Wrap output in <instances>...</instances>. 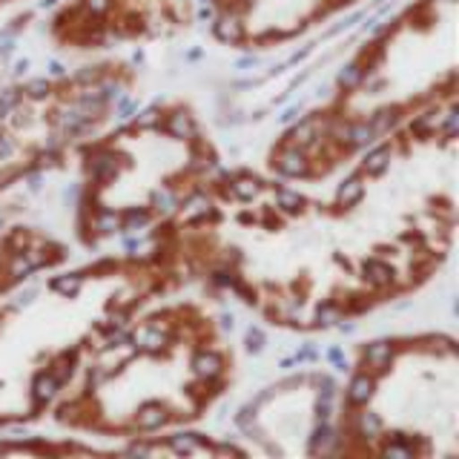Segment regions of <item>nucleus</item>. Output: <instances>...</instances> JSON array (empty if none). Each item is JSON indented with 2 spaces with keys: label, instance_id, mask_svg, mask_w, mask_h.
<instances>
[{
  "label": "nucleus",
  "instance_id": "f257e3e1",
  "mask_svg": "<svg viewBox=\"0 0 459 459\" xmlns=\"http://www.w3.org/2000/svg\"><path fill=\"white\" fill-rule=\"evenodd\" d=\"M276 169L281 172V176L287 178H299V176H307L310 172V161H307V155L301 147H287L276 155Z\"/></svg>",
  "mask_w": 459,
  "mask_h": 459
},
{
  "label": "nucleus",
  "instance_id": "f03ea898",
  "mask_svg": "<svg viewBox=\"0 0 459 459\" xmlns=\"http://www.w3.org/2000/svg\"><path fill=\"white\" fill-rule=\"evenodd\" d=\"M193 370H195L198 379L212 382V379H219L221 373H224V359L215 353V351H201L193 359Z\"/></svg>",
  "mask_w": 459,
  "mask_h": 459
},
{
  "label": "nucleus",
  "instance_id": "7ed1b4c3",
  "mask_svg": "<svg viewBox=\"0 0 459 459\" xmlns=\"http://www.w3.org/2000/svg\"><path fill=\"white\" fill-rule=\"evenodd\" d=\"M167 135L169 138H178V141H190L195 135V121H193V115L186 112V109H176V112H169L167 115Z\"/></svg>",
  "mask_w": 459,
  "mask_h": 459
},
{
  "label": "nucleus",
  "instance_id": "20e7f679",
  "mask_svg": "<svg viewBox=\"0 0 459 459\" xmlns=\"http://www.w3.org/2000/svg\"><path fill=\"white\" fill-rule=\"evenodd\" d=\"M394 353L396 351H394L391 342H373V344H368V348H365V365L373 368L377 373H382V370L391 368Z\"/></svg>",
  "mask_w": 459,
  "mask_h": 459
},
{
  "label": "nucleus",
  "instance_id": "39448f33",
  "mask_svg": "<svg viewBox=\"0 0 459 459\" xmlns=\"http://www.w3.org/2000/svg\"><path fill=\"white\" fill-rule=\"evenodd\" d=\"M167 420H169V413H167V408L161 405V402H147V405L138 408L135 425L141 430H155V428L167 425Z\"/></svg>",
  "mask_w": 459,
  "mask_h": 459
},
{
  "label": "nucleus",
  "instance_id": "423d86ee",
  "mask_svg": "<svg viewBox=\"0 0 459 459\" xmlns=\"http://www.w3.org/2000/svg\"><path fill=\"white\" fill-rule=\"evenodd\" d=\"M373 391H377V379L368 377V373H359V377H353L348 385L351 405H368V402L373 399Z\"/></svg>",
  "mask_w": 459,
  "mask_h": 459
},
{
  "label": "nucleus",
  "instance_id": "0eeeda50",
  "mask_svg": "<svg viewBox=\"0 0 459 459\" xmlns=\"http://www.w3.org/2000/svg\"><path fill=\"white\" fill-rule=\"evenodd\" d=\"M61 391V382H57L52 373H38L35 382H32V399H35V405H47V402L55 399V394Z\"/></svg>",
  "mask_w": 459,
  "mask_h": 459
},
{
  "label": "nucleus",
  "instance_id": "6e6552de",
  "mask_svg": "<svg viewBox=\"0 0 459 459\" xmlns=\"http://www.w3.org/2000/svg\"><path fill=\"white\" fill-rule=\"evenodd\" d=\"M215 38L221 43H241L244 40V23L236 14H224V18L215 21Z\"/></svg>",
  "mask_w": 459,
  "mask_h": 459
},
{
  "label": "nucleus",
  "instance_id": "1a4fd4ad",
  "mask_svg": "<svg viewBox=\"0 0 459 459\" xmlns=\"http://www.w3.org/2000/svg\"><path fill=\"white\" fill-rule=\"evenodd\" d=\"M362 195H365V181L359 178V176H351V178H344L339 184L336 201H339L342 207H353V204H359V201H362Z\"/></svg>",
  "mask_w": 459,
  "mask_h": 459
},
{
  "label": "nucleus",
  "instance_id": "9d476101",
  "mask_svg": "<svg viewBox=\"0 0 459 459\" xmlns=\"http://www.w3.org/2000/svg\"><path fill=\"white\" fill-rule=\"evenodd\" d=\"M118 169H121L118 155H112V152H98V155L90 158V172H92V178H112Z\"/></svg>",
  "mask_w": 459,
  "mask_h": 459
},
{
  "label": "nucleus",
  "instance_id": "9b49d317",
  "mask_svg": "<svg viewBox=\"0 0 459 459\" xmlns=\"http://www.w3.org/2000/svg\"><path fill=\"white\" fill-rule=\"evenodd\" d=\"M377 129L373 124L362 121V124H348V133H344V143H351V147H368V143L377 141Z\"/></svg>",
  "mask_w": 459,
  "mask_h": 459
},
{
  "label": "nucleus",
  "instance_id": "f8f14e48",
  "mask_svg": "<svg viewBox=\"0 0 459 459\" xmlns=\"http://www.w3.org/2000/svg\"><path fill=\"white\" fill-rule=\"evenodd\" d=\"M362 273H365V279L370 284H377V287H387L394 281V267L391 264H385V262H377V258H370V262L362 264Z\"/></svg>",
  "mask_w": 459,
  "mask_h": 459
},
{
  "label": "nucleus",
  "instance_id": "ddd939ff",
  "mask_svg": "<svg viewBox=\"0 0 459 459\" xmlns=\"http://www.w3.org/2000/svg\"><path fill=\"white\" fill-rule=\"evenodd\" d=\"M387 164H391V147H377L365 155L362 169L368 172V176H379V172L387 169Z\"/></svg>",
  "mask_w": 459,
  "mask_h": 459
},
{
  "label": "nucleus",
  "instance_id": "4468645a",
  "mask_svg": "<svg viewBox=\"0 0 459 459\" xmlns=\"http://www.w3.org/2000/svg\"><path fill=\"white\" fill-rule=\"evenodd\" d=\"M382 434V420L377 413H359V420H356V437H362V439H373V437H379Z\"/></svg>",
  "mask_w": 459,
  "mask_h": 459
},
{
  "label": "nucleus",
  "instance_id": "2eb2a0df",
  "mask_svg": "<svg viewBox=\"0 0 459 459\" xmlns=\"http://www.w3.org/2000/svg\"><path fill=\"white\" fill-rule=\"evenodd\" d=\"M333 442H336V434H333V428L330 425H319L313 430V439H310V451L313 454H327L330 448H333Z\"/></svg>",
  "mask_w": 459,
  "mask_h": 459
},
{
  "label": "nucleus",
  "instance_id": "dca6fc26",
  "mask_svg": "<svg viewBox=\"0 0 459 459\" xmlns=\"http://www.w3.org/2000/svg\"><path fill=\"white\" fill-rule=\"evenodd\" d=\"M167 333H161V327H147L141 333L138 339V348L141 351H150V353H158V351H164V344H167Z\"/></svg>",
  "mask_w": 459,
  "mask_h": 459
},
{
  "label": "nucleus",
  "instance_id": "f3484780",
  "mask_svg": "<svg viewBox=\"0 0 459 459\" xmlns=\"http://www.w3.org/2000/svg\"><path fill=\"white\" fill-rule=\"evenodd\" d=\"M365 81V66L362 64H348L339 72V86L342 90H356Z\"/></svg>",
  "mask_w": 459,
  "mask_h": 459
},
{
  "label": "nucleus",
  "instance_id": "a211bd4d",
  "mask_svg": "<svg viewBox=\"0 0 459 459\" xmlns=\"http://www.w3.org/2000/svg\"><path fill=\"white\" fill-rule=\"evenodd\" d=\"M316 133H319V124L316 121H301L293 133H290V141L296 143V147H307V143H313L316 141Z\"/></svg>",
  "mask_w": 459,
  "mask_h": 459
},
{
  "label": "nucleus",
  "instance_id": "6ab92c4d",
  "mask_svg": "<svg viewBox=\"0 0 459 459\" xmlns=\"http://www.w3.org/2000/svg\"><path fill=\"white\" fill-rule=\"evenodd\" d=\"M201 437L198 434H178V437H169V448L176 454H195L201 448Z\"/></svg>",
  "mask_w": 459,
  "mask_h": 459
},
{
  "label": "nucleus",
  "instance_id": "aec40b11",
  "mask_svg": "<svg viewBox=\"0 0 459 459\" xmlns=\"http://www.w3.org/2000/svg\"><path fill=\"white\" fill-rule=\"evenodd\" d=\"M437 129H439V112H434V109L422 112L420 118L413 121V133L416 135H430V133H437Z\"/></svg>",
  "mask_w": 459,
  "mask_h": 459
},
{
  "label": "nucleus",
  "instance_id": "412c9836",
  "mask_svg": "<svg viewBox=\"0 0 459 459\" xmlns=\"http://www.w3.org/2000/svg\"><path fill=\"white\" fill-rule=\"evenodd\" d=\"M95 230L98 233H115V230H121V215L112 212V210H98Z\"/></svg>",
  "mask_w": 459,
  "mask_h": 459
},
{
  "label": "nucleus",
  "instance_id": "4be33fe9",
  "mask_svg": "<svg viewBox=\"0 0 459 459\" xmlns=\"http://www.w3.org/2000/svg\"><path fill=\"white\" fill-rule=\"evenodd\" d=\"M382 454L391 456V459H413V448H411V445H405V434H396V439L387 442L382 448Z\"/></svg>",
  "mask_w": 459,
  "mask_h": 459
},
{
  "label": "nucleus",
  "instance_id": "5701e85b",
  "mask_svg": "<svg viewBox=\"0 0 459 459\" xmlns=\"http://www.w3.org/2000/svg\"><path fill=\"white\" fill-rule=\"evenodd\" d=\"M258 190H262V184H258L255 178H250V176H241V178L233 181V193L238 198H244V201H250L253 195H258Z\"/></svg>",
  "mask_w": 459,
  "mask_h": 459
},
{
  "label": "nucleus",
  "instance_id": "b1692460",
  "mask_svg": "<svg viewBox=\"0 0 459 459\" xmlns=\"http://www.w3.org/2000/svg\"><path fill=\"white\" fill-rule=\"evenodd\" d=\"M276 204L284 212H299L301 207H305V198H301L299 193H293V190H279L276 193Z\"/></svg>",
  "mask_w": 459,
  "mask_h": 459
},
{
  "label": "nucleus",
  "instance_id": "393cba45",
  "mask_svg": "<svg viewBox=\"0 0 459 459\" xmlns=\"http://www.w3.org/2000/svg\"><path fill=\"white\" fill-rule=\"evenodd\" d=\"M150 221V212L147 210H129L124 219H121V230H126V233H135V230L147 227Z\"/></svg>",
  "mask_w": 459,
  "mask_h": 459
},
{
  "label": "nucleus",
  "instance_id": "a878e982",
  "mask_svg": "<svg viewBox=\"0 0 459 459\" xmlns=\"http://www.w3.org/2000/svg\"><path fill=\"white\" fill-rule=\"evenodd\" d=\"M81 284H83L81 276H61V279H55V281H52V290H55V293H61V296H78Z\"/></svg>",
  "mask_w": 459,
  "mask_h": 459
},
{
  "label": "nucleus",
  "instance_id": "bb28decb",
  "mask_svg": "<svg viewBox=\"0 0 459 459\" xmlns=\"http://www.w3.org/2000/svg\"><path fill=\"white\" fill-rule=\"evenodd\" d=\"M152 207H155V212L169 215V212H176L178 201H176V195H172L169 190H158V193L152 195Z\"/></svg>",
  "mask_w": 459,
  "mask_h": 459
},
{
  "label": "nucleus",
  "instance_id": "cd10ccee",
  "mask_svg": "<svg viewBox=\"0 0 459 459\" xmlns=\"http://www.w3.org/2000/svg\"><path fill=\"white\" fill-rule=\"evenodd\" d=\"M186 215L195 221V219H207V215H212V207H210V201L204 195H195L190 198V204H186Z\"/></svg>",
  "mask_w": 459,
  "mask_h": 459
},
{
  "label": "nucleus",
  "instance_id": "c85d7f7f",
  "mask_svg": "<svg viewBox=\"0 0 459 459\" xmlns=\"http://www.w3.org/2000/svg\"><path fill=\"white\" fill-rule=\"evenodd\" d=\"M29 98H47L49 95V81L47 78H38V81H32V83H26V90H23Z\"/></svg>",
  "mask_w": 459,
  "mask_h": 459
},
{
  "label": "nucleus",
  "instance_id": "c756f323",
  "mask_svg": "<svg viewBox=\"0 0 459 459\" xmlns=\"http://www.w3.org/2000/svg\"><path fill=\"white\" fill-rule=\"evenodd\" d=\"M264 348V333H262V327H250L247 330V351L250 353H258Z\"/></svg>",
  "mask_w": 459,
  "mask_h": 459
},
{
  "label": "nucleus",
  "instance_id": "7c9ffc66",
  "mask_svg": "<svg viewBox=\"0 0 459 459\" xmlns=\"http://www.w3.org/2000/svg\"><path fill=\"white\" fill-rule=\"evenodd\" d=\"M316 319H319V325H333V322H339V307L336 305H322L319 313H316Z\"/></svg>",
  "mask_w": 459,
  "mask_h": 459
},
{
  "label": "nucleus",
  "instance_id": "2f4dec72",
  "mask_svg": "<svg viewBox=\"0 0 459 459\" xmlns=\"http://www.w3.org/2000/svg\"><path fill=\"white\" fill-rule=\"evenodd\" d=\"M52 377L57 379V382H66V377H72V359H61V362H55V368L49 370Z\"/></svg>",
  "mask_w": 459,
  "mask_h": 459
},
{
  "label": "nucleus",
  "instance_id": "473e14b6",
  "mask_svg": "<svg viewBox=\"0 0 459 459\" xmlns=\"http://www.w3.org/2000/svg\"><path fill=\"white\" fill-rule=\"evenodd\" d=\"M18 104V90H4L0 92V118H4V115Z\"/></svg>",
  "mask_w": 459,
  "mask_h": 459
},
{
  "label": "nucleus",
  "instance_id": "72a5a7b5",
  "mask_svg": "<svg viewBox=\"0 0 459 459\" xmlns=\"http://www.w3.org/2000/svg\"><path fill=\"white\" fill-rule=\"evenodd\" d=\"M394 121H396V112L394 109H382L379 118L373 121V129H377V133H385L387 126H394Z\"/></svg>",
  "mask_w": 459,
  "mask_h": 459
},
{
  "label": "nucleus",
  "instance_id": "f704fd0d",
  "mask_svg": "<svg viewBox=\"0 0 459 459\" xmlns=\"http://www.w3.org/2000/svg\"><path fill=\"white\" fill-rule=\"evenodd\" d=\"M456 129H459V112H456V109H451L448 115H445L442 133H445V135H456Z\"/></svg>",
  "mask_w": 459,
  "mask_h": 459
},
{
  "label": "nucleus",
  "instance_id": "c9c22d12",
  "mask_svg": "<svg viewBox=\"0 0 459 459\" xmlns=\"http://www.w3.org/2000/svg\"><path fill=\"white\" fill-rule=\"evenodd\" d=\"M112 6V0H83V9L90 14H104Z\"/></svg>",
  "mask_w": 459,
  "mask_h": 459
},
{
  "label": "nucleus",
  "instance_id": "e433bc0d",
  "mask_svg": "<svg viewBox=\"0 0 459 459\" xmlns=\"http://www.w3.org/2000/svg\"><path fill=\"white\" fill-rule=\"evenodd\" d=\"M327 359L336 365V370H348V356H344L339 348H330V351H327Z\"/></svg>",
  "mask_w": 459,
  "mask_h": 459
},
{
  "label": "nucleus",
  "instance_id": "4c0bfd02",
  "mask_svg": "<svg viewBox=\"0 0 459 459\" xmlns=\"http://www.w3.org/2000/svg\"><path fill=\"white\" fill-rule=\"evenodd\" d=\"M138 109L135 100H121V107H118V118L126 121V118H133V112Z\"/></svg>",
  "mask_w": 459,
  "mask_h": 459
},
{
  "label": "nucleus",
  "instance_id": "58836bf2",
  "mask_svg": "<svg viewBox=\"0 0 459 459\" xmlns=\"http://www.w3.org/2000/svg\"><path fill=\"white\" fill-rule=\"evenodd\" d=\"M158 121V109H147L138 115V126H152Z\"/></svg>",
  "mask_w": 459,
  "mask_h": 459
},
{
  "label": "nucleus",
  "instance_id": "ea45409f",
  "mask_svg": "<svg viewBox=\"0 0 459 459\" xmlns=\"http://www.w3.org/2000/svg\"><path fill=\"white\" fill-rule=\"evenodd\" d=\"M316 413H319V420L325 422L327 416H330V396H322L319 399V405H316Z\"/></svg>",
  "mask_w": 459,
  "mask_h": 459
},
{
  "label": "nucleus",
  "instance_id": "a19ab883",
  "mask_svg": "<svg viewBox=\"0 0 459 459\" xmlns=\"http://www.w3.org/2000/svg\"><path fill=\"white\" fill-rule=\"evenodd\" d=\"M301 115V107L296 104V107H290V109H284V115H281V124H290V121H296Z\"/></svg>",
  "mask_w": 459,
  "mask_h": 459
},
{
  "label": "nucleus",
  "instance_id": "79ce46f5",
  "mask_svg": "<svg viewBox=\"0 0 459 459\" xmlns=\"http://www.w3.org/2000/svg\"><path fill=\"white\" fill-rule=\"evenodd\" d=\"M319 387H322V396H333V379H330V377H322L319 379Z\"/></svg>",
  "mask_w": 459,
  "mask_h": 459
},
{
  "label": "nucleus",
  "instance_id": "37998d69",
  "mask_svg": "<svg viewBox=\"0 0 459 459\" xmlns=\"http://www.w3.org/2000/svg\"><path fill=\"white\" fill-rule=\"evenodd\" d=\"M129 454H133V456H147L150 454V445H133V448H129Z\"/></svg>",
  "mask_w": 459,
  "mask_h": 459
},
{
  "label": "nucleus",
  "instance_id": "c03bdc74",
  "mask_svg": "<svg viewBox=\"0 0 459 459\" xmlns=\"http://www.w3.org/2000/svg\"><path fill=\"white\" fill-rule=\"evenodd\" d=\"M12 150H14V147H12V141H9V138H0V158H6Z\"/></svg>",
  "mask_w": 459,
  "mask_h": 459
},
{
  "label": "nucleus",
  "instance_id": "a18cd8bd",
  "mask_svg": "<svg viewBox=\"0 0 459 459\" xmlns=\"http://www.w3.org/2000/svg\"><path fill=\"white\" fill-rule=\"evenodd\" d=\"M215 454H233V456H241V451L233 448V445H219V448H215Z\"/></svg>",
  "mask_w": 459,
  "mask_h": 459
},
{
  "label": "nucleus",
  "instance_id": "49530a36",
  "mask_svg": "<svg viewBox=\"0 0 459 459\" xmlns=\"http://www.w3.org/2000/svg\"><path fill=\"white\" fill-rule=\"evenodd\" d=\"M12 247H26V236L23 233H14L12 236Z\"/></svg>",
  "mask_w": 459,
  "mask_h": 459
},
{
  "label": "nucleus",
  "instance_id": "de8ad7c7",
  "mask_svg": "<svg viewBox=\"0 0 459 459\" xmlns=\"http://www.w3.org/2000/svg\"><path fill=\"white\" fill-rule=\"evenodd\" d=\"M26 69H29V61H26V57H23V61H18V64H14V75H23Z\"/></svg>",
  "mask_w": 459,
  "mask_h": 459
},
{
  "label": "nucleus",
  "instance_id": "09e8293b",
  "mask_svg": "<svg viewBox=\"0 0 459 459\" xmlns=\"http://www.w3.org/2000/svg\"><path fill=\"white\" fill-rule=\"evenodd\" d=\"M29 190H40V176L35 172V176H29Z\"/></svg>",
  "mask_w": 459,
  "mask_h": 459
},
{
  "label": "nucleus",
  "instance_id": "8fccbe9b",
  "mask_svg": "<svg viewBox=\"0 0 459 459\" xmlns=\"http://www.w3.org/2000/svg\"><path fill=\"white\" fill-rule=\"evenodd\" d=\"M247 66H255V57H241V61H238V69H247Z\"/></svg>",
  "mask_w": 459,
  "mask_h": 459
},
{
  "label": "nucleus",
  "instance_id": "3c124183",
  "mask_svg": "<svg viewBox=\"0 0 459 459\" xmlns=\"http://www.w3.org/2000/svg\"><path fill=\"white\" fill-rule=\"evenodd\" d=\"M49 69H52V75H64V66L57 64V61H52V66H49Z\"/></svg>",
  "mask_w": 459,
  "mask_h": 459
},
{
  "label": "nucleus",
  "instance_id": "603ef678",
  "mask_svg": "<svg viewBox=\"0 0 459 459\" xmlns=\"http://www.w3.org/2000/svg\"><path fill=\"white\" fill-rule=\"evenodd\" d=\"M221 327H233V316H221Z\"/></svg>",
  "mask_w": 459,
  "mask_h": 459
},
{
  "label": "nucleus",
  "instance_id": "864d4df0",
  "mask_svg": "<svg viewBox=\"0 0 459 459\" xmlns=\"http://www.w3.org/2000/svg\"><path fill=\"white\" fill-rule=\"evenodd\" d=\"M0 224H4V212H0Z\"/></svg>",
  "mask_w": 459,
  "mask_h": 459
},
{
  "label": "nucleus",
  "instance_id": "5fc2aeb1",
  "mask_svg": "<svg viewBox=\"0 0 459 459\" xmlns=\"http://www.w3.org/2000/svg\"><path fill=\"white\" fill-rule=\"evenodd\" d=\"M204 4H210V0H204Z\"/></svg>",
  "mask_w": 459,
  "mask_h": 459
}]
</instances>
